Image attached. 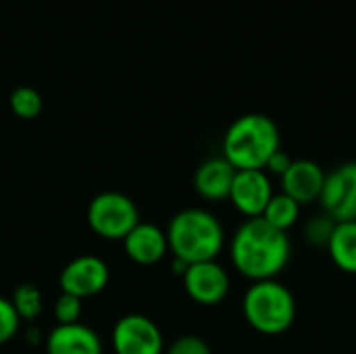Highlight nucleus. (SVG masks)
I'll return each instance as SVG.
<instances>
[{
  "mask_svg": "<svg viewBox=\"0 0 356 354\" xmlns=\"http://www.w3.org/2000/svg\"><path fill=\"white\" fill-rule=\"evenodd\" d=\"M115 354H165V338L161 328L146 315L121 317L111 334Z\"/></svg>",
  "mask_w": 356,
  "mask_h": 354,
  "instance_id": "423d86ee",
  "label": "nucleus"
},
{
  "mask_svg": "<svg viewBox=\"0 0 356 354\" xmlns=\"http://www.w3.org/2000/svg\"><path fill=\"white\" fill-rule=\"evenodd\" d=\"M236 177V169L223 159H207L198 165L194 173V190L200 198L209 202H221L229 198V190Z\"/></svg>",
  "mask_w": 356,
  "mask_h": 354,
  "instance_id": "ddd939ff",
  "label": "nucleus"
},
{
  "mask_svg": "<svg viewBox=\"0 0 356 354\" xmlns=\"http://www.w3.org/2000/svg\"><path fill=\"white\" fill-rule=\"evenodd\" d=\"M21 328V319L10 303V298L0 296V344L10 342Z\"/></svg>",
  "mask_w": 356,
  "mask_h": 354,
  "instance_id": "412c9836",
  "label": "nucleus"
},
{
  "mask_svg": "<svg viewBox=\"0 0 356 354\" xmlns=\"http://www.w3.org/2000/svg\"><path fill=\"white\" fill-rule=\"evenodd\" d=\"M325 250L342 273L356 275V221L336 223Z\"/></svg>",
  "mask_w": 356,
  "mask_h": 354,
  "instance_id": "2eb2a0df",
  "label": "nucleus"
},
{
  "mask_svg": "<svg viewBox=\"0 0 356 354\" xmlns=\"http://www.w3.org/2000/svg\"><path fill=\"white\" fill-rule=\"evenodd\" d=\"M273 194H275L273 184L267 171L250 169V171H236L227 200L246 219H257L263 217Z\"/></svg>",
  "mask_w": 356,
  "mask_h": 354,
  "instance_id": "9d476101",
  "label": "nucleus"
},
{
  "mask_svg": "<svg viewBox=\"0 0 356 354\" xmlns=\"http://www.w3.org/2000/svg\"><path fill=\"white\" fill-rule=\"evenodd\" d=\"M294 163V159L286 152V150H277L269 161H267V165H265V171H267V175L271 177V175H275V177H282L288 169H290V165Z\"/></svg>",
  "mask_w": 356,
  "mask_h": 354,
  "instance_id": "5701e85b",
  "label": "nucleus"
},
{
  "mask_svg": "<svg viewBox=\"0 0 356 354\" xmlns=\"http://www.w3.org/2000/svg\"><path fill=\"white\" fill-rule=\"evenodd\" d=\"M169 252L186 265L217 261L225 246V230L221 221L207 209H184L167 227Z\"/></svg>",
  "mask_w": 356,
  "mask_h": 354,
  "instance_id": "7ed1b4c3",
  "label": "nucleus"
},
{
  "mask_svg": "<svg viewBox=\"0 0 356 354\" xmlns=\"http://www.w3.org/2000/svg\"><path fill=\"white\" fill-rule=\"evenodd\" d=\"M292 259V240L263 217L244 219L229 240L234 269L250 282L277 280Z\"/></svg>",
  "mask_w": 356,
  "mask_h": 354,
  "instance_id": "f257e3e1",
  "label": "nucleus"
},
{
  "mask_svg": "<svg viewBox=\"0 0 356 354\" xmlns=\"http://www.w3.org/2000/svg\"><path fill=\"white\" fill-rule=\"evenodd\" d=\"M334 227H336V221L330 215H325V213L313 215L302 225V238L313 248H325L332 234H334Z\"/></svg>",
  "mask_w": 356,
  "mask_h": 354,
  "instance_id": "6ab92c4d",
  "label": "nucleus"
},
{
  "mask_svg": "<svg viewBox=\"0 0 356 354\" xmlns=\"http://www.w3.org/2000/svg\"><path fill=\"white\" fill-rule=\"evenodd\" d=\"M282 148L277 123L263 113L238 117L223 136L221 156L236 171H265L267 161Z\"/></svg>",
  "mask_w": 356,
  "mask_h": 354,
  "instance_id": "f03ea898",
  "label": "nucleus"
},
{
  "mask_svg": "<svg viewBox=\"0 0 356 354\" xmlns=\"http://www.w3.org/2000/svg\"><path fill=\"white\" fill-rule=\"evenodd\" d=\"M123 250L129 261L142 267L156 265L169 252V242L165 230L154 223H138L123 240Z\"/></svg>",
  "mask_w": 356,
  "mask_h": 354,
  "instance_id": "f8f14e48",
  "label": "nucleus"
},
{
  "mask_svg": "<svg viewBox=\"0 0 356 354\" xmlns=\"http://www.w3.org/2000/svg\"><path fill=\"white\" fill-rule=\"evenodd\" d=\"M300 215H302V207L294 198L286 196L284 192H275L263 213V219L275 230L288 234V230H292L300 221Z\"/></svg>",
  "mask_w": 356,
  "mask_h": 354,
  "instance_id": "dca6fc26",
  "label": "nucleus"
},
{
  "mask_svg": "<svg viewBox=\"0 0 356 354\" xmlns=\"http://www.w3.org/2000/svg\"><path fill=\"white\" fill-rule=\"evenodd\" d=\"M8 106L13 111V115H17L19 119H35L42 113V96L35 88L31 86H19L10 92L8 96Z\"/></svg>",
  "mask_w": 356,
  "mask_h": 354,
  "instance_id": "a211bd4d",
  "label": "nucleus"
},
{
  "mask_svg": "<svg viewBox=\"0 0 356 354\" xmlns=\"http://www.w3.org/2000/svg\"><path fill=\"white\" fill-rule=\"evenodd\" d=\"M186 294L202 307H217L221 305L232 288L229 273L217 261H204L188 265L186 273L181 275Z\"/></svg>",
  "mask_w": 356,
  "mask_h": 354,
  "instance_id": "1a4fd4ad",
  "label": "nucleus"
},
{
  "mask_svg": "<svg viewBox=\"0 0 356 354\" xmlns=\"http://www.w3.org/2000/svg\"><path fill=\"white\" fill-rule=\"evenodd\" d=\"M46 354H102V340L83 323L56 325L46 338Z\"/></svg>",
  "mask_w": 356,
  "mask_h": 354,
  "instance_id": "4468645a",
  "label": "nucleus"
},
{
  "mask_svg": "<svg viewBox=\"0 0 356 354\" xmlns=\"http://www.w3.org/2000/svg\"><path fill=\"white\" fill-rule=\"evenodd\" d=\"M88 225L102 240H125L140 223L136 202L121 192H102L88 204Z\"/></svg>",
  "mask_w": 356,
  "mask_h": 354,
  "instance_id": "39448f33",
  "label": "nucleus"
},
{
  "mask_svg": "<svg viewBox=\"0 0 356 354\" xmlns=\"http://www.w3.org/2000/svg\"><path fill=\"white\" fill-rule=\"evenodd\" d=\"M111 280L108 265L94 255H81L69 261L60 275H58V286L63 294L77 296L81 300L100 294Z\"/></svg>",
  "mask_w": 356,
  "mask_h": 354,
  "instance_id": "6e6552de",
  "label": "nucleus"
},
{
  "mask_svg": "<svg viewBox=\"0 0 356 354\" xmlns=\"http://www.w3.org/2000/svg\"><path fill=\"white\" fill-rule=\"evenodd\" d=\"M319 202L336 223L356 221V161L338 165L325 175Z\"/></svg>",
  "mask_w": 356,
  "mask_h": 354,
  "instance_id": "0eeeda50",
  "label": "nucleus"
},
{
  "mask_svg": "<svg viewBox=\"0 0 356 354\" xmlns=\"http://www.w3.org/2000/svg\"><path fill=\"white\" fill-rule=\"evenodd\" d=\"M296 296L277 280L252 282L242 298L246 323L263 336L286 334L296 321Z\"/></svg>",
  "mask_w": 356,
  "mask_h": 354,
  "instance_id": "20e7f679",
  "label": "nucleus"
},
{
  "mask_svg": "<svg viewBox=\"0 0 356 354\" xmlns=\"http://www.w3.org/2000/svg\"><path fill=\"white\" fill-rule=\"evenodd\" d=\"M325 169L311 159H294L290 169L280 177L282 192L294 198L300 207L319 202L325 184Z\"/></svg>",
  "mask_w": 356,
  "mask_h": 354,
  "instance_id": "9b49d317",
  "label": "nucleus"
},
{
  "mask_svg": "<svg viewBox=\"0 0 356 354\" xmlns=\"http://www.w3.org/2000/svg\"><path fill=\"white\" fill-rule=\"evenodd\" d=\"M165 354H213V351L207 340H202L200 336L188 334V336H179L177 340H173Z\"/></svg>",
  "mask_w": 356,
  "mask_h": 354,
  "instance_id": "4be33fe9",
  "label": "nucleus"
},
{
  "mask_svg": "<svg viewBox=\"0 0 356 354\" xmlns=\"http://www.w3.org/2000/svg\"><path fill=\"white\" fill-rule=\"evenodd\" d=\"M17 315L21 321H33L42 315V309H44V298H42V292L35 284H21L19 288H15L13 292V298H10Z\"/></svg>",
  "mask_w": 356,
  "mask_h": 354,
  "instance_id": "f3484780",
  "label": "nucleus"
},
{
  "mask_svg": "<svg viewBox=\"0 0 356 354\" xmlns=\"http://www.w3.org/2000/svg\"><path fill=\"white\" fill-rule=\"evenodd\" d=\"M81 311H83V300L81 298L60 292V296L54 303V319H56V325L79 323Z\"/></svg>",
  "mask_w": 356,
  "mask_h": 354,
  "instance_id": "aec40b11",
  "label": "nucleus"
}]
</instances>
